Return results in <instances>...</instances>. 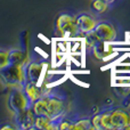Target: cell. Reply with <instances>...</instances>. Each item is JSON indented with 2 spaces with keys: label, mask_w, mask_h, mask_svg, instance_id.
I'll return each instance as SVG.
<instances>
[{
  "label": "cell",
  "mask_w": 130,
  "mask_h": 130,
  "mask_svg": "<svg viewBox=\"0 0 130 130\" xmlns=\"http://www.w3.org/2000/svg\"><path fill=\"white\" fill-rule=\"evenodd\" d=\"M55 30L59 36H71L78 33L75 24V16L69 13H62L55 21Z\"/></svg>",
  "instance_id": "obj_4"
},
{
  "label": "cell",
  "mask_w": 130,
  "mask_h": 130,
  "mask_svg": "<svg viewBox=\"0 0 130 130\" xmlns=\"http://www.w3.org/2000/svg\"><path fill=\"white\" fill-rule=\"evenodd\" d=\"M9 58H10V64L25 65L29 62L27 54L23 49H18V48H11V49H9Z\"/></svg>",
  "instance_id": "obj_13"
},
{
  "label": "cell",
  "mask_w": 130,
  "mask_h": 130,
  "mask_svg": "<svg viewBox=\"0 0 130 130\" xmlns=\"http://www.w3.org/2000/svg\"><path fill=\"white\" fill-rule=\"evenodd\" d=\"M7 105L14 114L16 112L31 107L32 103L27 98V96L23 91L22 88H13V90L8 96V99H7Z\"/></svg>",
  "instance_id": "obj_3"
},
{
  "label": "cell",
  "mask_w": 130,
  "mask_h": 130,
  "mask_svg": "<svg viewBox=\"0 0 130 130\" xmlns=\"http://www.w3.org/2000/svg\"><path fill=\"white\" fill-rule=\"evenodd\" d=\"M104 1H106L107 4H112V2H114L115 0H104Z\"/></svg>",
  "instance_id": "obj_20"
},
{
  "label": "cell",
  "mask_w": 130,
  "mask_h": 130,
  "mask_svg": "<svg viewBox=\"0 0 130 130\" xmlns=\"http://www.w3.org/2000/svg\"><path fill=\"white\" fill-rule=\"evenodd\" d=\"M58 120H59V118H57V119H50V118H48V117L36 115L33 129H38V130H57Z\"/></svg>",
  "instance_id": "obj_12"
},
{
  "label": "cell",
  "mask_w": 130,
  "mask_h": 130,
  "mask_svg": "<svg viewBox=\"0 0 130 130\" xmlns=\"http://www.w3.org/2000/svg\"><path fill=\"white\" fill-rule=\"evenodd\" d=\"M71 130H94L91 124V117H78L72 124Z\"/></svg>",
  "instance_id": "obj_14"
},
{
  "label": "cell",
  "mask_w": 130,
  "mask_h": 130,
  "mask_svg": "<svg viewBox=\"0 0 130 130\" xmlns=\"http://www.w3.org/2000/svg\"><path fill=\"white\" fill-rule=\"evenodd\" d=\"M15 127H13V126H8V124H2V126H0V129H14Z\"/></svg>",
  "instance_id": "obj_19"
},
{
  "label": "cell",
  "mask_w": 130,
  "mask_h": 130,
  "mask_svg": "<svg viewBox=\"0 0 130 130\" xmlns=\"http://www.w3.org/2000/svg\"><path fill=\"white\" fill-rule=\"evenodd\" d=\"M85 36V42H86V47L88 48L89 50H91L92 49V47H94L95 45H96L98 41H101L98 39V37L95 34V32L94 31H91V32H89V33H86V34H83Z\"/></svg>",
  "instance_id": "obj_16"
},
{
  "label": "cell",
  "mask_w": 130,
  "mask_h": 130,
  "mask_svg": "<svg viewBox=\"0 0 130 130\" xmlns=\"http://www.w3.org/2000/svg\"><path fill=\"white\" fill-rule=\"evenodd\" d=\"M31 107L36 115L57 119L67 113V99L64 95L58 92H45L40 98L32 103Z\"/></svg>",
  "instance_id": "obj_1"
},
{
  "label": "cell",
  "mask_w": 130,
  "mask_h": 130,
  "mask_svg": "<svg viewBox=\"0 0 130 130\" xmlns=\"http://www.w3.org/2000/svg\"><path fill=\"white\" fill-rule=\"evenodd\" d=\"M90 52L94 55L95 58L99 59V61H105L114 54V47L112 45H110V42L98 41Z\"/></svg>",
  "instance_id": "obj_10"
},
{
  "label": "cell",
  "mask_w": 130,
  "mask_h": 130,
  "mask_svg": "<svg viewBox=\"0 0 130 130\" xmlns=\"http://www.w3.org/2000/svg\"><path fill=\"white\" fill-rule=\"evenodd\" d=\"M97 23H98V21L96 20V17H94L90 14L82 13L75 16L76 30H78V33L80 34H86L94 31Z\"/></svg>",
  "instance_id": "obj_8"
},
{
  "label": "cell",
  "mask_w": 130,
  "mask_h": 130,
  "mask_svg": "<svg viewBox=\"0 0 130 130\" xmlns=\"http://www.w3.org/2000/svg\"><path fill=\"white\" fill-rule=\"evenodd\" d=\"M94 32L101 41L111 42V41L117 39V30H115L114 25L110 22H106V21H102V22L97 23L94 29Z\"/></svg>",
  "instance_id": "obj_7"
},
{
  "label": "cell",
  "mask_w": 130,
  "mask_h": 130,
  "mask_svg": "<svg viewBox=\"0 0 130 130\" xmlns=\"http://www.w3.org/2000/svg\"><path fill=\"white\" fill-rule=\"evenodd\" d=\"M111 130H124L130 124V113L126 108H110Z\"/></svg>",
  "instance_id": "obj_5"
},
{
  "label": "cell",
  "mask_w": 130,
  "mask_h": 130,
  "mask_svg": "<svg viewBox=\"0 0 130 130\" xmlns=\"http://www.w3.org/2000/svg\"><path fill=\"white\" fill-rule=\"evenodd\" d=\"M46 69V64L41 62H27L24 65L26 81L39 82Z\"/></svg>",
  "instance_id": "obj_9"
},
{
  "label": "cell",
  "mask_w": 130,
  "mask_h": 130,
  "mask_svg": "<svg viewBox=\"0 0 130 130\" xmlns=\"http://www.w3.org/2000/svg\"><path fill=\"white\" fill-rule=\"evenodd\" d=\"M123 106L124 107H129L130 106V92L127 95V97L123 99Z\"/></svg>",
  "instance_id": "obj_18"
},
{
  "label": "cell",
  "mask_w": 130,
  "mask_h": 130,
  "mask_svg": "<svg viewBox=\"0 0 130 130\" xmlns=\"http://www.w3.org/2000/svg\"><path fill=\"white\" fill-rule=\"evenodd\" d=\"M10 65L9 49H0V70Z\"/></svg>",
  "instance_id": "obj_17"
},
{
  "label": "cell",
  "mask_w": 130,
  "mask_h": 130,
  "mask_svg": "<svg viewBox=\"0 0 130 130\" xmlns=\"http://www.w3.org/2000/svg\"><path fill=\"white\" fill-rule=\"evenodd\" d=\"M108 5L110 4H107L104 0H92L91 4H90V8L94 13L103 14L108 9Z\"/></svg>",
  "instance_id": "obj_15"
},
{
  "label": "cell",
  "mask_w": 130,
  "mask_h": 130,
  "mask_svg": "<svg viewBox=\"0 0 130 130\" xmlns=\"http://www.w3.org/2000/svg\"><path fill=\"white\" fill-rule=\"evenodd\" d=\"M34 120H36V114H34L32 107L14 113V123H15L16 128L20 130L33 129Z\"/></svg>",
  "instance_id": "obj_6"
},
{
  "label": "cell",
  "mask_w": 130,
  "mask_h": 130,
  "mask_svg": "<svg viewBox=\"0 0 130 130\" xmlns=\"http://www.w3.org/2000/svg\"><path fill=\"white\" fill-rule=\"evenodd\" d=\"M0 79L5 85L11 88H23L26 82L24 65L10 64L0 70Z\"/></svg>",
  "instance_id": "obj_2"
},
{
  "label": "cell",
  "mask_w": 130,
  "mask_h": 130,
  "mask_svg": "<svg viewBox=\"0 0 130 130\" xmlns=\"http://www.w3.org/2000/svg\"><path fill=\"white\" fill-rule=\"evenodd\" d=\"M22 89L27 96V98L31 101V103H34L45 94L43 88L39 85V82H33V81H26Z\"/></svg>",
  "instance_id": "obj_11"
}]
</instances>
